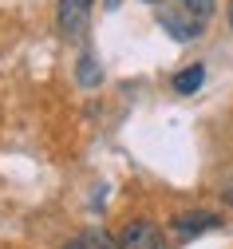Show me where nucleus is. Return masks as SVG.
I'll return each mask as SVG.
<instances>
[{"label": "nucleus", "mask_w": 233, "mask_h": 249, "mask_svg": "<svg viewBox=\"0 0 233 249\" xmlns=\"http://www.w3.org/2000/svg\"><path fill=\"white\" fill-rule=\"evenodd\" d=\"M63 249H83V241H63Z\"/></svg>", "instance_id": "nucleus-9"}, {"label": "nucleus", "mask_w": 233, "mask_h": 249, "mask_svg": "<svg viewBox=\"0 0 233 249\" xmlns=\"http://www.w3.org/2000/svg\"><path fill=\"white\" fill-rule=\"evenodd\" d=\"M119 249H166V241L154 222H130L119 237Z\"/></svg>", "instance_id": "nucleus-3"}, {"label": "nucleus", "mask_w": 233, "mask_h": 249, "mask_svg": "<svg viewBox=\"0 0 233 249\" xmlns=\"http://www.w3.org/2000/svg\"><path fill=\"white\" fill-rule=\"evenodd\" d=\"M202 83H206V68L202 64H190V68H182L174 75V91H178V95H194Z\"/></svg>", "instance_id": "nucleus-5"}, {"label": "nucleus", "mask_w": 233, "mask_h": 249, "mask_svg": "<svg viewBox=\"0 0 233 249\" xmlns=\"http://www.w3.org/2000/svg\"><path fill=\"white\" fill-rule=\"evenodd\" d=\"M221 226V217L210 213V210H190V213H178L174 217V233L178 237H197V233H210Z\"/></svg>", "instance_id": "nucleus-4"}, {"label": "nucleus", "mask_w": 233, "mask_h": 249, "mask_svg": "<svg viewBox=\"0 0 233 249\" xmlns=\"http://www.w3.org/2000/svg\"><path fill=\"white\" fill-rule=\"evenodd\" d=\"M221 198H225V202L233 206V182H225V190H221Z\"/></svg>", "instance_id": "nucleus-8"}, {"label": "nucleus", "mask_w": 233, "mask_h": 249, "mask_svg": "<svg viewBox=\"0 0 233 249\" xmlns=\"http://www.w3.org/2000/svg\"><path fill=\"white\" fill-rule=\"evenodd\" d=\"M99 79H103V75H99L95 52L87 48V52H83V59H79V83H83V87H99Z\"/></svg>", "instance_id": "nucleus-6"}, {"label": "nucleus", "mask_w": 233, "mask_h": 249, "mask_svg": "<svg viewBox=\"0 0 233 249\" xmlns=\"http://www.w3.org/2000/svg\"><path fill=\"white\" fill-rule=\"evenodd\" d=\"M158 24L170 32V40H178V44H190V40H197L206 32V24L210 20H202V16H194L190 8H182V4H174V8H158Z\"/></svg>", "instance_id": "nucleus-1"}, {"label": "nucleus", "mask_w": 233, "mask_h": 249, "mask_svg": "<svg viewBox=\"0 0 233 249\" xmlns=\"http://www.w3.org/2000/svg\"><path fill=\"white\" fill-rule=\"evenodd\" d=\"M229 28H233V4H229Z\"/></svg>", "instance_id": "nucleus-10"}, {"label": "nucleus", "mask_w": 233, "mask_h": 249, "mask_svg": "<svg viewBox=\"0 0 233 249\" xmlns=\"http://www.w3.org/2000/svg\"><path fill=\"white\" fill-rule=\"evenodd\" d=\"M91 4H95V0H59L55 24H59V36H63V40H79V36H83L87 16H91Z\"/></svg>", "instance_id": "nucleus-2"}, {"label": "nucleus", "mask_w": 233, "mask_h": 249, "mask_svg": "<svg viewBox=\"0 0 233 249\" xmlns=\"http://www.w3.org/2000/svg\"><path fill=\"white\" fill-rule=\"evenodd\" d=\"M146 4H154V0H146Z\"/></svg>", "instance_id": "nucleus-11"}, {"label": "nucleus", "mask_w": 233, "mask_h": 249, "mask_svg": "<svg viewBox=\"0 0 233 249\" xmlns=\"http://www.w3.org/2000/svg\"><path fill=\"white\" fill-rule=\"evenodd\" d=\"M79 241H83V249H119V241H115V237H107L103 230H87Z\"/></svg>", "instance_id": "nucleus-7"}]
</instances>
